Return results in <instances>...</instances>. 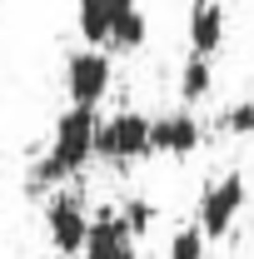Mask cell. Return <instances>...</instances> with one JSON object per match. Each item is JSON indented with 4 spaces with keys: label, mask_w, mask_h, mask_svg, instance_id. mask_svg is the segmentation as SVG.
Here are the masks:
<instances>
[{
    "label": "cell",
    "mask_w": 254,
    "mask_h": 259,
    "mask_svg": "<svg viewBox=\"0 0 254 259\" xmlns=\"http://www.w3.org/2000/svg\"><path fill=\"white\" fill-rule=\"evenodd\" d=\"M110 85H115V60H110V50L85 45V50H75V55L65 60V100H70V105L100 110V100L110 95Z\"/></svg>",
    "instance_id": "277c9868"
},
{
    "label": "cell",
    "mask_w": 254,
    "mask_h": 259,
    "mask_svg": "<svg viewBox=\"0 0 254 259\" xmlns=\"http://www.w3.org/2000/svg\"><path fill=\"white\" fill-rule=\"evenodd\" d=\"M90 209L75 199L70 190H55L45 199V234H50V249L60 259H75L85 254V239H90Z\"/></svg>",
    "instance_id": "5b68a950"
},
{
    "label": "cell",
    "mask_w": 254,
    "mask_h": 259,
    "mask_svg": "<svg viewBox=\"0 0 254 259\" xmlns=\"http://www.w3.org/2000/svg\"><path fill=\"white\" fill-rule=\"evenodd\" d=\"M80 259H140V239L125 229V220L115 209H100L90 220V239H85Z\"/></svg>",
    "instance_id": "52a82bcc"
},
{
    "label": "cell",
    "mask_w": 254,
    "mask_h": 259,
    "mask_svg": "<svg viewBox=\"0 0 254 259\" xmlns=\"http://www.w3.org/2000/svg\"><path fill=\"white\" fill-rule=\"evenodd\" d=\"M95 135H100V110H80V105L60 110L55 135H50L45 155H40L35 169H30V190L35 194H45V190L55 194L60 185H70L85 164L95 160Z\"/></svg>",
    "instance_id": "6da1fadb"
},
{
    "label": "cell",
    "mask_w": 254,
    "mask_h": 259,
    "mask_svg": "<svg viewBox=\"0 0 254 259\" xmlns=\"http://www.w3.org/2000/svg\"><path fill=\"white\" fill-rule=\"evenodd\" d=\"M185 40H190V55L215 60V55L224 50V5L194 0V5H190V20H185Z\"/></svg>",
    "instance_id": "9c48e42d"
},
{
    "label": "cell",
    "mask_w": 254,
    "mask_h": 259,
    "mask_svg": "<svg viewBox=\"0 0 254 259\" xmlns=\"http://www.w3.org/2000/svg\"><path fill=\"white\" fill-rule=\"evenodd\" d=\"M140 0H75V25H80V40L85 45H110V35H115V20L135 10Z\"/></svg>",
    "instance_id": "ba28073f"
},
{
    "label": "cell",
    "mask_w": 254,
    "mask_h": 259,
    "mask_svg": "<svg viewBox=\"0 0 254 259\" xmlns=\"http://www.w3.org/2000/svg\"><path fill=\"white\" fill-rule=\"evenodd\" d=\"M244 199H249V185L239 169H224L215 175L204 190H199V204H194V225L204 229V239H224L234 220L244 214Z\"/></svg>",
    "instance_id": "3957f363"
},
{
    "label": "cell",
    "mask_w": 254,
    "mask_h": 259,
    "mask_svg": "<svg viewBox=\"0 0 254 259\" xmlns=\"http://www.w3.org/2000/svg\"><path fill=\"white\" fill-rule=\"evenodd\" d=\"M204 249H209L204 229H199V225H180L175 234H170V249H164V259H204Z\"/></svg>",
    "instance_id": "7c38bea8"
},
{
    "label": "cell",
    "mask_w": 254,
    "mask_h": 259,
    "mask_svg": "<svg viewBox=\"0 0 254 259\" xmlns=\"http://www.w3.org/2000/svg\"><path fill=\"white\" fill-rule=\"evenodd\" d=\"M215 130H220V135H234V140L254 135V100H239V105L220 110V115H215Z\"/></svg>",
    "instance_id": "4fadbf2b"
},
{
    "label": "cell",
    "mask_w": 254,
    "mask_h": 259,
    "mask_svg": "<svg viewBox=\"0 0 254 259\" xmlns=\"http://www.w3.org/2000/svg\"><path fill=\"white\" fill-rule=\"evenodd\" d=\"M209 95H215V60L190 55V60L180 65V100L185 105H204Z\"/></svg>",
    "instance_id": "30bf717a"
},
{
    "label": "cell",
    "mask_w": 254,
    "mask_h": 259,
    "mask_svg": "<svg viewBox=\"0 0 254 259\" xmlns=\"http://www.w3.org/2000/svg\"><path fill=\"white\" fill-rule=\"evenodd\" d=\"M150 125H155V115H145V110H115L110 120H100V135H95V160L115 164V169L145 164L150 155H155Z\"/></svg>",
    "instance_id": "7a4b0ae2"
},
{
    "label": "cell",
    "mask_w": 254,
    "mask_h": 259,
    "mask_svg": "<svg viewBox=\"0 0 254 259\" xmlns=\"http://www.w3.org/2000/svg\"><path fill=\"white\" fill-rule=\"evenodd\" d=\"M209 5H224V0H209Z\"/></svg>",
    "instance_id": "9a60e30c"
},
{
    "label": "cell",
    "mask_w": 254,
    "mask_h": 259,
    "mask_svg": "<svg viewBox=\"0 0 254 259\" xmlns=\"http://www.w3.org/2000/svg\"><path fill=\"white\" fill-rule=\"evenodd\" d=\"M150 140H155V155H170V160H190L194 150L204 145V125L194 120V110H164L150 125Z\"/></svg>",
    "instance_id": "8992f818"
},
{
    "label": "cell",
    "mask_w": 254,
    "mask_h": 259,
    "mask_svg": "<svg viewBox=\"0 0 254 259\" xmlns=\"http://www.w3.org/2000/svg\"><path fill=\"white\" fill-rule=\"evenodd\" d=\"M150 40V15L135 5V10H125L120 20H115V35H110V45L105 50H120V55H135L140 45Z\"/></svg>",
    "instance_id": "8fae6325"
},
{
    "label": "cell",
    "mask_w": 254,
    "mask_h": 259,
    "mask_svg": "<svg viewBox=\"0 0 254 259\" xmlns=\"http://www.w3.org/2000/svg\"><path fill=\"white\" fill-rule=\"evenodd\" d=\"M50 259H60V254H50Z\"/></svg>",
    "instance_id": "2e32d148"
},
{
    "label": "cell",
    "mask_w": 254,
    "mask_h": 259,
    "mask_svg": "<svg viewBox=\"0 0 254 259\" xmlns=\"http://www.w3.org/2000/svg\"><path fill=\"white\" fill-rule=\"evenodd\" d=\"M120 220H125V229L135 234V239H145L150 225H155V204H150L145 194H130L125 204H120Z\"/></svg>",
    "instance_id": "5bb4252c"
}]
</instances>
